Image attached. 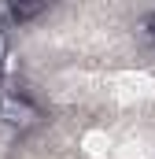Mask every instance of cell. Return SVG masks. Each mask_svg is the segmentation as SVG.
<instances>
[{
  "mask_svg": "<svg viewBox=\"0 0 155 159\" xmlns=\"http://www.w3.org/2000/svg\"><path fill=\"white\" fill-rule=\"evenodd\" d=\"M0 119L7 126H15V129H26L41 115H37V107H33L30 96H22V93H0Z\"/></svg>",
  "mask_w": 155,
  "mask_h": 159,
  "instance_id": "obj_1",
  "label": "cell"
},
{
  "mask_svg": "<svg viewBox=\"0 0 155 159\" xmlns=\"http://www.w3.org/2000/svg\"><path fill=\"white\" fill-rule=\"evenodd\" d=\"M44 11H48L44 4H7V7H4L7 22H19V26L30 22V19H37V15H44Z\"/></svg>",
  "mask_w": 155,
  "mask_h": 159,
  "instance_id": "obj_2",
  "label": "cell"
},
{
  "mask_svg": "<svg viewBox=\"0 0 155 159\" xmlns=\"http://www.w3.org/2000/svg\"><path fill=\"white\" fill-rule=\"evenodd\" d=\"M4 63H7V37H4V30H0V74H4Z\"/></svg>",
  "mask_w": 155,
  "mask_h": 159,
  "instance_id": "obj_3",
  "label": "cell"
}]
</instances>
